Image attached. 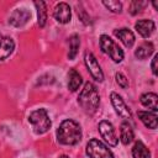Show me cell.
<instances>
[{
    "instance_id": "cell-23",
    "label": "cell",
    "mask_w": 158,
    "mask_h": 158,
    "mask_svg": "<svg viewBox=\"0 0 158 158\" xmlns=\"http://www.w3.org/2000/svg\"><path fill=\"white\" fill-rule=\"evenodd\" d=\"M102 4L111 11V12H115V14H120L122 11V4L120 1H116V0H109V1H102Z\"/></svg>"
},
{
    "instance_id": "cell-22",
    "label": "cell",
    "mask_w": 158,
    "mask_h": 158,
    "mask_svg": "<svg viewBox=\"0 0 158 158\" xmlns=\"http://www.w3.org/2000/svg\"><path fill=\"white\" fill-rule=\"evenodd\" d=\"M147 5H148L147 1H139V0L137 1V0H135V1H132V2L130 4L128 11H130L131 15H137V14H139Z\"/></svg>"
},
{
    "instance_id": "cell-5",
    "label": "cell",
    "mask_w": 158,
    "mask_h": 158,
    "mask_svg": "<svg viewBox=\"0 0 158 158\" xmlns=\"http://www.w3.org/2000/svg\"><path fill=\"white\" fill-rule=\"evenodd\" d=\"M86 154L90 158H114L112 152L99 139L91 138L86 144Z\"/></svg>"
},
{
    "instance_id": "cell-13",
    "label": "cell",
    "mask_w": 158,
    "mask_h": 158,
    "mask_svg": "<svg viewBox=\"0 0 158 158\" xmlns=\"http://www.w3.org/2000/svg\"><path fill=\"white\" fill-rule=\"evenodd\" d=\"M115 36L126 46V47H132L135 43V35L130 28H120V30H115L114 31Z\"/></svg>"
},
{
    "instance_id": "cell-24",
    "label": "cell",
    "mask_w": 158,
    "mask_h": 158,
    "mask_svg": "<svg viewBox=\"0 0 158 158\" xmlns=\"http://www.w3.org/2000/svg\"><path fill=\"white\" fill-rule=\"evenodd\" d=\"M115 79H116V83H117L121 88L126 89V88L128 86V80H127V78H126L122 73H116V74H115Z\"/></svg>"
},
{
    "instance_id": "cell-9",
    "label": "cell",
    "mask_w": 158,
    "mask_h": 158,
    "mask_svg": "<svg viewBox=\"0 0 158 158\" xmlns=\"http://www.w3.org/2000/svg\"><path fill=\"white\" fill-rule=\"evenodd\" d=\"M31 19V11L27 9H16L9 17V23L14 27H22Z\"/></svg>"
},
{
    "instance_id": "cell-19",
    "label": "cell",
    "mask_w": 158,
    "mask_h": 158,
    "mask_svg": "<svg viewBox=\"0 0 158 158\" xmlns=\"http://www.w3.org/2000/svg\"><path fill=\"white\" fill-rule=\"evenodd\" d=\"M120 137L121 142L123 144H128L133 139V130L128 125V122H122L121 123V130H120Z\"/></svg>"
},
{
    "instance_id": "cell-10",
    "label": "cell",
    "mask_w": 158,
    "mask_h": 158,
    "mask_svg": "<svg viewBox=\"0 0 158 158\" xmlns=\"http://www.w3.org/2000/svg\"><path fill=\"white\" fill-rule=\"evenodd\" d=\"M53 16L59 23H68L70 21V17H72L70 6L67 2L57 4L54 7V11H53Z\"/></svg>"
},
{
    "instance_id": "cell-3",
    "label": "cell",
    "mask_w": 158,
    "mask_h": 158,
    "mask_svg": "<svg viewBox=\"0 0 158 158\" xmlns=\"http://www.w3.org/2000/svg\"><path fill=\"white\" fill-rule=\"evenodd\" d=\"M28 122L31 123L36 135H43L51 128V118L46 109H37L28 115Z\"/></svg>"
},
{
    "instance_id": "cell-7",
    "label": "cell",
    "mask_w": 158,
    "mask_h": 158,
    "mask_svg": "<svg viewBox=\"0 0 158 158\" xmlns=\"http://www.w3.org/2000/svg\"><path fill=\"white\" fill-rule=\"evenodd\" d=\"M110 99H111V104L116 111V114L118 116H121L122 118L125 120H131L132 118V115H131V111L128 109V106L125 104L123 99L117 94V93H111L110 94Z\"/></svg>"
},
{
    "instance_id": "cell-27",
    "label": "cell",
    "mask_w": 158,
    "mask_h": 158,
    "mask_svg": "<svg viewBox=\"0 0 158 158\" xmlns=\"http://www.w3.org/2000/svg\"><path fill=\"white\" fill-rule=\"evenodd\" d=\"M59 158H69V157H68V156H65V154H63V156H60Z\"/></svg>"
},
{
    "instance_id": "cell-4",
    "label": "cell",
    "mask_w": 158,
    "mask_h": 158,
    "mask_svg": "<svg viewBox=\"0 0 158 158\" xmlns=\"http://www.w3.org/2000/svg\"><path fill=\"white\" fill-rule=\"evenodd\" d=\"M100 48L101 51L107 54L115 63H120L123 59V52L120 48V46L111 40L107 35H101L100 36Z\"/></svg>"
},
{
    "instance_id": "cell-1",
    "label": "cell",
    "mask_w": 158,
    "mask_h": 158,
    "mask_svg": "<svg viewBox=\"0 0 158 158\" xmlns=\"http://www.w3.org/2000/svg\"><path fill=\"white\" fill-rule=\"evenodd\" d=\"M57 139L62 144L74 146L81 139V128L74 120H64L57 130Z\"/></svg>"
},
{
    "instance_id": "cell-12",
    "label": "cell",
    "mask_w": 158,
    "mask_h": 158,
    "mask_svg": "<svg viewBox=\"0 0 158 158\" xmlns=\"http://www.w3.org/2000/svg\"><path fill=\"white\" fill-rule=\"evenodd\" d=\"M14 48H15V43L12 38L0 35V60L6 59L12 53Z\"/></svg>"
},
{
    "instance_id": "cell-8",
    "label": "cell",
    "mask_w": 158,
    "mask_h": 158,
    "mask_svg": "<svg viewBox=\"0 0 158 158\" xmlns=\"http://www.w3.org/2000/svg\"><path fill=\"white\" fill-rule=\"evenodd\" d=\"M99 132H100L101 137L105 139V142L109 143V146H116L117 144L118 138L116 137L114 126L109 121H106V120L100 121V123H99Z\"/></svg>"
},
{
    "instance_id": "cell-17",
    "label": "cell",
    "mask_w": 158,
    "mask_h": 158,
    "mask_svg": "<svg viewBox=\"0 0 158 158\" xmlns=\"http://www.w3.org/2000/svg\"><path fill=\"white\" fill-rule=\"evenodd\" d=\"M153 49H154V47H153L152 42H143L135 51V56L138 59H146L147 57H149L153 53Z\"/></svg>"
},
{
    "instance_id": "cell-20",
    "label": "cell",
    "mask_w": 158,
    "mask_h": 158,
    "mask_svg": "<svg viewBox=\"0 0 158 158\" xmlns=\"http://www.w3.org/2000/svg\"><path fill=\"white\" fill-rule=\"evenodd\" d=\"M35 6L37 9V17H38V25L40 27H44L47 21V9L44 1H35Z\"/></svg>"
},
{
    "instance_id": "cell-2",
    "label": "cell",
    "mask_w": 158,
    "mask_h": 158,
    "mask_svg": "<svg viewBox=\"0 0 158 158\" xmlns=\"http://www.w3.org/2000/svg\"><path fill=\"white\" fill-rule=\"evenodd\" d=\"M78 102L83 107V110L88 114H94L100 104V95L96 86L93 83H85L84 88L79 93Z\"/></svg>"
},
{
    "instance_id": "cell-11",
    "label": "cell",
    "mask_w": 158,
    "mask_h": 158,
    "mask_svg": "<svg viewBox=\"0 0 158 158\" xmlns=\"http://www.w3.org/2000/svg\"><path fill=\"white\" fill-rule=\"evenodd\" d=\"M135 28L137 30V32H138L142 37L147 38V37H149V36L153 33V31H154V28H156V25H154V22H153L152 20H146V19H143V20H138V21L135 23Z\"/></svg>"
},
{
    "instance_id": "cell-18",
    "label": "cell",
    "mask_w": 158,
    "mask_h": 158,
    "mask_svg": "<svg viewBox=\"0 0 158 158\" xmlns=\"http://www.w3.org/2000/svg\"><path fill=\"white\" fill-rule=\"evenodd\" d=\"M132 157L133 158H151V152L144 146L143 142L137 141L132 148Z\"/></svg>"
},
{
    "instance_id": "cell-26",
    "label": "cell",
    "mask_w": 158,
    "mask_h": 158,
    "mask_svg": "<svg viewBox=\"0 0 158 158\" xmlns=\"http://www.w3.org/2000/svg\"><path fill=\"white\" fill-rule=\"evenodd\" d=\"M78 15H80V17H81V21L84 22V23H88L89 21V16H86V14L83 11V10H78Z\"/></svg>"
},
{
    "instance_id": "cell-15",
    "label": "cell",
    "mask_w": 158,
    "mask_h": 158,
    "mask_svg": "<svg viewBox=\"0 0 158 158\" xmlns=\"http://www.w3.org/2000/svg\"><path fill=\"white\" fill-rule=\"evenodd\" d=\"M141 102L143 106L151 109L153 112L158 110V96L154 93H146L141 95Z\"/></svg>"
},
{
    "instance_id": "cell-16",
    "label": "cell",
    "mask_w": 158,
    "mask_h": 158,
    "mask_svg": "<svg viewBox=\"0 0 158 158\" xmlns=\"http://www.w3.org/2000/svg\"><path fill=\"white\" fill-rule=\"evenodd\" d=\"M81 77L75 69H70L68 73V89L70 91H77L81 85Z\"/></svg>"
},
{
    "instance_id": "cell-14",
    "label": "cell",
    "mask_w": 158,
    "mask_h": 158,
    "mask_svg": "<svg viewBox=\"0 0 158 158\" xmlns=\"http://www.w3.org/2000/svg\"><path fill=\"white\" fill-rule=\"evenodd\" d=\"M138 117L139 120L143 122V125L148 128H157L158 126V117L156 115V112H151V111H138Z\"/></svg>"
},
{
    "instance_id": "cell-6",
    "label": "cell",
    "mask_w": 158,
    "mask_h": 158,
    "mask_svg": "<svg viewBox=\"0 0 158 158\" xmlns=\"http://www.w3.org/2000/svg\"><path fill=\"white\" fill-rule=\"evenodd\" d=\"M84 62H85V65H86L89 73L91 74V77L98 81H102L104 80V73H102L101 67H100L99 62L96 60L95 56L90 52H86L84 56Z\"/></svg>"
},
{
    "instance_id": "cell-21",
    "label": "cell",
    "mask_w": 158,
    "mask_h": 158,
    "mask_svg": "<svg viewBox=\"0 0 158 158\" xmlns=\"http://www.w3.org/2000/svg\"><path fill=\"white\" fill-rule=\"evenodd\" d=\"M79 46H80V41H79V36L78 35H73L69 38V59H74L75 56L78 54L79 51Z\"/></svg>"
},
{
    "instance_id": "cell-25",
    "label": "cell",
    "mask_w": 158,
    "mask_h": 158,
    "mask_svg": "<svg viewBox=\"0 0 158 158\" xmlns=\"http://www.w3.org/2000/svg\"><path fill=\"white\" fill-rule=\"evenodd\" d=\"M157 60H158V54H154L153 59H152V63H151V68H152V73L154 75L158 74V70H157Z\"/></svg>"
}]
</instances>
